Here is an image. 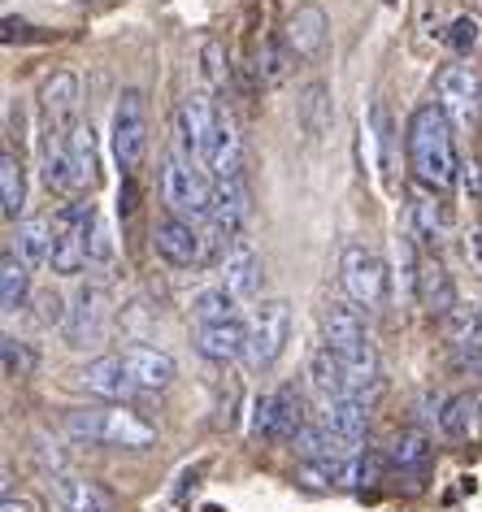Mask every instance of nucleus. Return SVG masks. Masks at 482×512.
Instances as JSON below:
<instances>
[{"label": "nucleus", "instance_id": "f257e3e1", "mask_svg": "<svg viewBox=\"0 0 482 512\" xmlns=\"http://www.w3.org/2000/svg\"><path fill=\"white\" fill-rule=\"evenodd\" d=\"M404 152H409L413 178L422 187H452L461 178V157H456V139H452V118L439 109V100H426L409 113L404 126Z\"/></svg>", "mask_w": 482, "mask_h": 512}, {"label": "nucleus", "instance_id": "f03ea898", "mask_svg": "<svg viewBox=\"0 0 482 512\" xmlns=\"http://www.w3.org/2000/svg\"><path fill=\"white\" fill-rule=\"evenodd\" d=\"M322 330L331 348L339 352V361L348 365V378H352V395H361L365 404L374 400L378 391H383V365H378V348L370 339V330H365V317L357 304H344L335 300L331 309L322 317Z\"/></svg>", "mask_w": 482, "mask_h": 512}, {"label": "nucleus", "instance_id": "7ed1b4c3", "mask_svg": "<svg viewBox=\"0 0 482 512\" xmlns=\"http://www.w3.org/2000/svg\"><path fill=\"white\" fill-rule=\"evenodd\" d=\"M66 434L70 443H87V447H144L157 443V430L144 417H135L131 408H74L66 413Z\"/></svg>", "mask_w": 482, "mask_h": 512}, {"label": "nucleus", "instance_id": "20e7f679", "mask_svg": "<svg viewBox=\"0 0 482 512\" xmlns=\"http://www.w3.org/2000/svg\"><path fill=\"white\" fill-rule=\"evenodd\" d=\"M161 191H166V204L170 213L187 217V222H200L213 213V196H218V178L205 174V165H200L196 157H187V152L179 148L174 157L166 161V174H161Z\"/></svg>", "mask_w": 482, "mask_h": 512}, {"label": "nucleus", "instance_id": "39448f33", "mask_svg": "<svg viewBox=\"0 0 482 512\" xmlns=\"http://www.w3.org/2000/svg\"><path fill=\"white\" fill-rule=\"evenodd\" d=\"M109 139H113V161L122 174H135L148 157V96L139 87H122L118 105L109 118Z\"/></svg>", "mask_w": 482, "mask_h": 512}, {"label": "nucleus", "instance_id": "423d86ee", "mask_svg": "<svg viewBox=\"0 0 482 512\" xmlns=\"http://www.w3.org/2000/svg\"><path fill=\"white\" fill-rule=\"evenodd\" d=\"M96 204L92 200H70L66 209L53 213V226H57V239H53V274H66L74 278L83 270V265H92V252H87V243H92V226H96Z\"/></svg>", "mask_w": 482, "mask_h": 512}, {"label": "nucleus", "instance_id": "0eeeda50", "mask_svg": "<svg viewBox=\"0 0 482 512\" xmlns=\"http://www.w3.org/2000/svg\"><path fill=\"white\" fill-rule=\"evenodd\" d=\"M387 278H391V270L383 265V256L370 252L365 243H348V248L339 252V287H344L348 304H357V309H365V313L383 309Z\"/></svg>", "mask_w": 482, "mask_h": 512}, {"label": "nucleus", "instance_id": "6e6552de", "mask_svg": "<svg viewBox=\"0 0 482 512\" xmlns=\"http://www.w3.org/2000/svg\"><path fill=\"white\" fill-rule=\"evenodd\" d=\"M291 339V304L287 300H261L248 317V352L244 361L252 369H274Z\"/></svg>", "mask_w": 482, "mask_h": 512}, {"label": "nucleus", "instance_id": "1a4fd4ad", "mask_svg": "<svg viewBox=\"0 0 482 512\" xmlns=\"http://www.w3.org/2000/svg\"><path fill=\"white\" fill-rule=\"evenodd\" d=\"M304 426H309V417H304V400L296 387H278L252 400V434L261 443H296Z\"/></svg>", "mask_w": 482, "mask_h": 512}, {"label": "nucleus", "instance_id": "9d476101", "mask_svg": "<svg viewBox=\"0 0 482 512\" xmlns=\"http://www.w3.org/2000/svg\"><path fill=\"white\" fill-rule=\"evenodd\" d=\"M435 100L439 109L452 118V126L469 131L478 118H482V79L469 61H448L439 74H435Z\"/></svg>", "mask_w": 482, "mask_h": 512}, {"label": "nucleus", "instance_id": "9b49d317", "mask_svg": "<svg viewBox=\"0 0 482 512\" xmlns=\"http://www.w3.org/2000/svg\"><path fill=\"white\" fill-rule=\"evenodd\" d=\"M105 330H109V291L100 283H83L70 304L66 326H61V339L70 348H96V343H105Z\"/></svg>", "mask_w": 482, "mask_h": 512}, {"label": "nucleus", "instance_id": "f8f14e48", "mask_svg": "<svg viewBox=\"0 0 482 512\" xmlns=\"http://www.w3.org/2000/svg\"><path fill=\"white\" fill-rule=\"evenodd\" d=\"M152 248L170 270H196V265H205V230H196L179 213H166L152 226Z\"/></svg>", "mask_w": 482, "mask_h": 512}, {"label": "nucleus", "instance_id": "ddd939ff", "mask_svg": "<svg viewBox=\"0 0 482 512\" xmlns=\"http://www.w3.org/2000/svg\"><path fill=\"white\" fill-rule=\"evenodd\" d=\"M40 113H44L40 131L70 135L79 126V79L70 70H57L40 83Z\"/></svg>", "mask_w": 482, "mask_h": 512}, {"label": "nucleus", "instance_id": "4468645a", "mask_svg": "<svg viewBox=\"0 0 482 512\" xmlns=\"http://www.w3.org/2000/svg\"><path fill=\"white\" fill-rule=\"evenodd\" d=\"M213 126H218V100L205 96V92H192L179 105V148L187 152V157H196L200 165H205Z\"/></svg>", "mask_w": 482, "mask_h": 512}, {"label": "nucleus", "instance_id": "2eb2a0df", "mask_svg": "<svg viewBox=\"0 0 482 512\" xmlns=\"http://www.w3.org/2000/svg\"><path fill=\"white\" fill-rule=\"evenodd\" d=\"M391 469H396V478H404V491H422L430 469H435V443L426 439L422 430H404L396 434V443H391Z\"/></svg>", "mask_w": 482, "mask_h": 512}, {"label": "nucleus", "instance_id": "dca6fc26", "mask_svg": "<svg viewBox=\"0 0 482 512\" xmlns=\"http://www.w3.org/2000/svg\"><path fill=\"white\" fill-rule=\"evenodd\" d=\"M239 165H244V135H239L235 113L218 105V126H213V139L205 152V170L213 178H235V174H244Z\"/></svg>", "mask_w": 482, "mask_h": 512}, {"label": "nucleus", "instance_id": "f3484780", "mask_svg": "<svg viewBox=\"0 0 482 512\" xmlns=\"http://www.w3.org/2000/svg\"><path fill=\"white\" fill-rule=\"evenodd\" d=\"M122 361H126V369H131V378H135L139 391H166L170 382L179 378L174 356L161 352V348H152V343H126Z\"/></svg>", "mask_w": 482, "mask_h": 512}, {"label": "nucleus", "instance_id": "a211bd4d", "mask_svg": "<svg viewBox=\"0 0 482 512\" xmlns=\"http://www.w3.org/2000/svg\"><path fill=\"white\" fill-rule=\"evenodd\" d=\"M196 352L213 365H231L248 352V322H196Z\"/></svg>", "mask_w": 482, "mask_h": 512}, {"label": "nucleus", "instance_id": "6ab92c4d", "mask_svg": "<svg viewBox=\"0 0 482 512\" xmlns=\"http://www.w3.org/2000/svg\"><path fill=\"white\" fill-rule=\"evenodd\" d=\"M83 387L92 395H100V400H109V404H126L131 395H139L131 369H126V361H122V352L96 356V361L83 369Z\"/></svg>", "mask_w": 482, "mask_h": 512}, {"label": "nucleus", "instance_id": "aec40b11", "mask_svg": "<svg viewBox=\"0 0 482 512\" xmlns=\"http://www.w3.org/2000/svg\"><path fill=\"white\" fill-rule=\"evenodd\" d=\"M222 287H231L239 300H257L261 287H265V265H261V252L252 248V239L244 235L231 248V256L222 261Z\"/></svg>", "mask_w": 482, "mask_h": 512}, {"label": "nucleus", "instance_id": "412c9836", "mask_svg": "<svg viewBox=\"0 0 482 512\" xmlns=\"http://www.w3.org/2000/svg\"><path fill=\"white\" fill-rule=\"evenodd\" d=\"M287 44L291 53H296L300 61H313L317 53L326 48V35H331V18H326L322 5H296L287 18Z\"/></svg>", "mask_w": 482, "mask_h": 512}, {"label": "nucleus", "instance_id": "4be33fe9", "mask_svg": "<svg viewBox=\"0 0 482 512\" xmlns=\"http://www.w3.org/2000/svg\"><path fill=\"white\" fill-rule=\"evenodd\" d=\"M48 491H53L57 512H109L113 508L105 486H96L92 478H74V473H53Z\"/></svg>", "mask_w": 482, "mask_h": 512}, {"label": "nucleus", "instance_id": "5701e85b", "mask_svg": "<svg viewBox=\"0 0 482 512\" xmlns=\"http://www.w3.org/2000/svg\"><path fill=\"white\" fill-rule=\"evenodd\" d=\"M309 387L317 391V400H322V404H331V400H344V395H352L348 365L339 361V352L331 348V343L313 348V356H309Z\"/></svg>", "mask_w": 482, "mask_h": 512}, {"label": "nucleus", "instance_id": "b1692460", "mask_svg": "<svg viewBox=\"0 0 482 512\" xmlns=\"http://www.w3.org/2000/svg\"><path fill=\"white\" fill-rule=\"evenodd\" d=\"M417 304L435 317H452L456 313V283L448 274V265L435 256H422V274H417Z\"/></svg>", "mask_w": 482, "mask_h": 512}, {"label": "nucleus", "instance_id": "393cba45", "mask_svg": "<svg viewBox=\"0 0 482 512\" xmlns=\"http://www.w3.org/2000/svg\"><path fill=\"white\" fill-rule=\"evenodd\" d=\"M40 170L48 191H61V196H74V165H70V135H53L40 131Z\"/></svg>", "mask_w": 482, "mask_h": 512}, {"label": "nucleus", "instance_id": "a878e982", "mask_svg": "<svg viewBox=\"0 0 482 512\" xmlns=\"http://www.w3.org/2000/svg\"><path fill=\"white\" fill-rule=\"evenodd\" d=\"M409 217H413V235H422L430 248L443 243V235H448V226H452V217L443 209V200L435 196V187H422V183H417L409 196Z\"/></svg>", "mask_w": 482, "mask_h": 512}, {"label": "nucleus", "instance_id": "bb28decb", "mask_svg": "<svg viewBox=\"0 0 482 512\" xmlns=\"http://www.w3.org/2000/svg\"><path fill=\"white\" fill-rule=\"evenodd\" d=\"M53 239H57V226L48 213H31L18 222V256L31 265V270H40V265L53 261Z\"/></svg>", "mask_w": 482, "mask_h": 512}, {"label": "nucleus", "instance_id": "cd10ccee", "mask_svg": "<svg viewBox=\"0 0 482 512\" xmlns=\"http://www.w3.org/2000/svg\"><path fill=\"white\" fill-rule=\"evenodd\" d=\"M322 421L331 426L335 434H344L348 443H365V434H370V404L361 400V395H344V400H331L322 404Z\"/></svg>", "mask_w": 482, "mask_h": 512}, {"label": "nucleus", "instance_id": "c85d7f7f", "mask_svg": "<svg viewBox=\"0 0 482 512\" xmlns=\"http://www.w3.org/2000/svg\"><path fill=\"white\" fill-rule=\"evenodd\" d=\"M296 118H300V126H304V135H309V139H322L326 131H331V122H335V100H331V87H326L322 79H313V83L300 92Z\"/></svg>", "mask_w": 482, "mask_h": 512}, {"label": "nucleus", "instance_id": "c756f323", "mask_svg": "<svg viewBox=\"0 0 482 512\" xmlns=\"http://www.w3.org/2000/svg\"><path fill=\"white\" fill-rule=\"evenodd\" d=\"M27 300H31V265L18 252H5L0 256V309H5V317H14L27 309Z\"/></svg>", "mask_w": 482, "mask_h": 512}, {"label": "nucleus", "instance_id": "7c9ffc66", "mask_svg": "<svg viewBox=\"0 0 482 512\" xmlns=\"http://www.w3.org/2000/svg\"><path fill=\"white\" fill-rule=\"evenodd\" d=\"M70 165H74V187L79 191H92L100 183V148H96L92 122H79L70 131Z\"/></svg>", "mask_w": 482, "mask_h": 512}, {"label": "nucleus", "instance_id": "2f4dec72", "mask_svg": "<svg viewBox=\"0 0 482 512\" xmlns=\"http://www.w3.org/2000/svg\"><path fill=\"white\" fill-rule=\"evenodd\" d=\"M0 209H5L9 222H18L22 209H27V170H22L14 148L0 152Z\"/></svg>", "mask_w": 482, "mask_h": 512}, {"label": "nucleus", "instance_id": "473e14b6", "mask_svg": "<svg viewBox=\"0 0 482 512\" xmlns=\"http://www.w3.org/2000/svg\"><path fill=\"white\" fill-rule=\"evenodd\" d=\"M291 66H296V53H291L287 35H265L261 53H257V79H261V87H283Z\"/></svg>", "mask_w": 482, "mask_h": 512}, {"label": "nucleus", "instance_id": "72a5a7b5", "mask_svg": "<svg viewBox=\"0 0 482 512\" xmlns=\"http://www.w3.org/2000/svg\"><path fill=\"white\" fill-rule=\"evenodd\" d=\"M478 417V404L469 400V395H448L443 408H435V421H439V434L452 443H461L469 434V421Z\"/></svg>", "mask_w": 482, "mask_h": 512}, {"label": "nucleus", "instance_id": "f704fd0d", "mask_svg": "<svg viewBox=\"0 0 482 512\" xmlns=\"http://www.w3.org/2000/svg\"><path fill=\"white\" fill-rule=\"evenodd\" d=\"M192 317L196 322H235L239 317V296L231 287H205L192 300Z\"/></svg>", "mask_w": 482, "mask_h": 512}, {"label": "nucleus", "instance_id": "c9c22d12", "mask_svg": "<svg viewBox=\"0 0 482 512\" xmlns=\"http://www.w3.org/2000/svg\"><path fill=\"white\" fill-rule=\"evenodd\" d=\"M417 274H422V256H417L413 235H396V296L417 300Z\"/></svg>", "mask_w": 482, "mask_h": 512}, {"label": "nucleus", "instance_id": "e433bc0d", "mask_svg": "<svg viewBox=\"0 0 482 512\" xmlns=\"http://www.w3.org/2000/svg\"><path fill=\"white\" fill-rule=\"evenodd\" d=\"M443 44H448L452 57H469L482 44V22L474 14H456L448 27H443Z\"/></svg>", "mask_w": 482, "mask_h": 512}, {"label": "nucleus", "instance_id": "4c0bfd02", "mask_svg": "<svg viewBox=\"0 0 482 512\" xmlns=\"http://www.w3.org/2000/svg\"><path fill=\"white\" fill-rule=\"evenodd\" d=\"M0 361H5V378H27L35 369V352L18 335H5L0 339Z\"/></svg>", "mask_w": 482, "mask_h": 512}, {"label": "nucleus", "instance_id": "58836bf2", "mask_svg": "<svg viewBox=\"0 0 482 512\" xmlns=\"http://www.w3.org/2000/svg\"><path fill=\"white\" fill-rule=\"evenodd\" d=\"M370 135H374V144H378V165L391 174V118H387L383 100H374V105H370Z\"/></svg>", "mask_w": 482, "mask_h": 512}, {"label": "nucleus", "instance_id": "ea45409f", "mask_svg": "<svg viewBox=\"0 0 482 512\" xmlns=\"http://www.w3.org/2000/svg\"><path fill=\"white\" fill-rule=\"evenodd\" d=\"M87 252H92V265H113V256H118V243H113V230H109V217L96 213V226H92V243H87Z\"/></svg>", "mask_w": 482, "mask_h": 512}, {"label": "nucleus", "instance_id": "a19ab883", "mask_svg": "<svg viewBox=\"0 0 482 512\" xmlns=\"http://www.w3.org/2000/svg\"><path fill=\"white\" fill-rule=\"evenodd\" d=\"M35 304H40V322L44 326H66V317H70V304H66V296H61V291H40V296H35Z\"/></svg>", "mask_w": 482, "mask_h": 512}, {"label": "nucleus", "instance_id": "79ce46f5", "mask_svg": "<svg viewBox=\"0 0 482 512\" xmlns=\"http://www.w3.org/2000/svg\"><path fill=\"white\" fill-rule=\"evenodd\" d=\"M35 456L48 473H66V456H61L57 443H48V434H35Z\"/></svg>", "mask_w": 482, "mask_h": 512}, {"label": "nucleus", "instance_id": "37998d69", "mask_svg": "<svg viewBox=\"0 0 482 512\" xmlns=\"http://www.w3.org/2000/svg\"><path fill=\"white\" fill-rule=\"evenodd\" d=\"M200 57H205V74H209V83L213 87H218V92H222V87H226V61H222V44H205V53H200Z\"/></svg>", "mask_w": 482, "mask_h": 512}, {"label": "nucleus", "instance_id": "c03bdc74", "mask_svg": "<svg viewBox=\"0 0 482 512\" xmlns=\"http://www.w3.org/2000/svg\"><path fill=\"white\" fill-rule=\"evenodd\" d=\"M461 187L469 200H482V161L478 157H465L461 161Z\"/></svg>", "mask_w": 482, "mask_h": 512}, {"label": "nucleus", "instance_id": "a18cd8bd", "mask_svg": "<svg viewBox=\"0 0 482 512\" xmlns=\"http://www.w3.org/2000/svg\"><path fill=\"white\" fill-rule=\"evenodd\" d=\"M0 27H5V31H0V40H5V44H22V40H31V22H22V18H14V14H9L5 22H0Z\"/></svg>", "mask_w": 482, "mask_h": 512}, {"label": "nucleus", "instance_id": "49530a36", "mask_svg": "<svg viewBox=\"0 0 482 512\" xmlns=\"http://www.w3.org/2000/svg\"><path fill=\"white\" fill-rule=\"evenodd\" d=\"M135 196H139V191H135V183H131V178H126V183H122V191H118V213H122V217H131V213H135V204H139Z\"/></svg>", "mask_w": 482, "mask_h": 512}, {"label": "nucleus", "instance_id": "de8ad7c7", "mask_svg": "<svg viewBox=\"0 0 482 512\" xmlns=\"http://www.w3.org/2000/svg\"><path fill=\"white\" fill-rule=\"evenodd\" d=\"M465 252H469V261H474V270H478V278H482V226L465 239Z\"/></svg>", "mask_w": 482, "mask_h": 512}, {"label": "nucleus", "instance_id": "09e8293b", "mask_svg": "<svg viewBox=\"0 0 482 512\" xmlns=\"http://www.w3.org/2000/svg\"><path fill=\"white\" fill-rule=\"evenodd\" d=\"M0 512H31V499H18V495H5Z\"/></svg>", "mask_w": 482, "mask_h": 512}, {"label": "nucleus", "instance_id": "8fccbe9b", "mask_svg": "<svg viewBox=\"0 0 482 512\" xmlns=\"http://www.w3.org/2000/svg\"><path fill=\"white\" fill-rule=\"evenodd\" d=\"M474 343L482 348V309H478V326H474Z\"/></svg>", "mask_w": 482, "mask_h": 512}, {"label": "nucleus", "instance_id": "3c124183", "mask_svg": "<svg viewBox=\"0 0 482 512\" xmlns=\"http://www.w3.org/2000/svg\"><path fill=\"white\" fill-rule=\"evenodd\" d=\"M478 434H482V404H478Z\"/></svg>", "mask_w": 482, "mask_h": 512}, {"label": "nucleus", "instance_id": "603ef678", "mask_svg": "<svg viewBox=\"0 0 482 512\" xmlns=\"http://www.w3.org/2000/svg\"><path fill=\"white\" fill-rule=\"evenodd\" d=\"M383 5H396V0H383Z\"/></svg>", "mask_w": 482, "mask_h": 512}]
</instances>
